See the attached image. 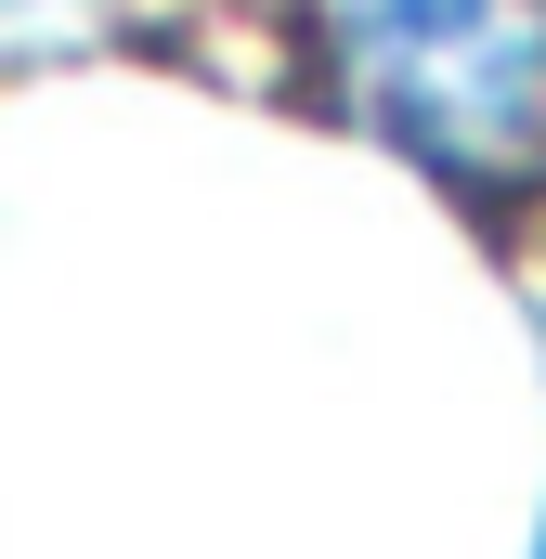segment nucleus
<instances>
[{
    "instance_id": "1",
    "label": "nucleus",
    "mask_w": 546,
    "mask_h": 559,
    "mask_svg": "<svg viewBox=\"0 0 546 559\" xmlns=\"http://www.w3.org/2000/svg\"><path fill=\"white\" fill-rule=\"evenodd\" d=\"M352 118L455 195L546 182V0H325Z\"/></svg>"
},
{
    "instance_id": "2",
    "label": "nucleus",
    "mask_w": 546,
    "mask_h": 559,
    "mask_svg": "<svg viewBox=\"0 0 546 559\" xmlns=\"http://www.w3.org/2000/svg\"><path fill=\"white\" fill-rule=\"evenodd\" d=\"M534 559H546V534H534Z\"/></svg>"
}]
</instances>
